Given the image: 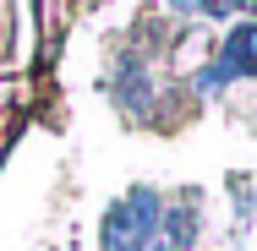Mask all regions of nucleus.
I'll return each instance as SVG.
<instances>
[{"label":"nucleus","mask_w":257,"mask_h":251,"mask_svg":"<svg viewBox=\"0 0 257 251\" xmlns=\"http://www.w3.org/2000/svg\"><path fill=\"white\" fill-rule=\"evenodd\" d=\"M192 240H197V207L181 202V207L164 213V251H186Z\"/></svg>","instance_id":"nucleus-2"},{"label":"nucleus","mask_w":257,"mask_h":251,"mask_svg":"<svg viewBox=\"0 0 257 251\" xmlns=\"http://www.w3.org/2000/svg\"><path fill=\"white\" fill-rule=\"evenodd\" d=\"M219 66H224V77L257 71V22H246V28L230 33V44H224V55H219Z\"/></svg>","instance_id":"nucleus-1"}]
</instances>
